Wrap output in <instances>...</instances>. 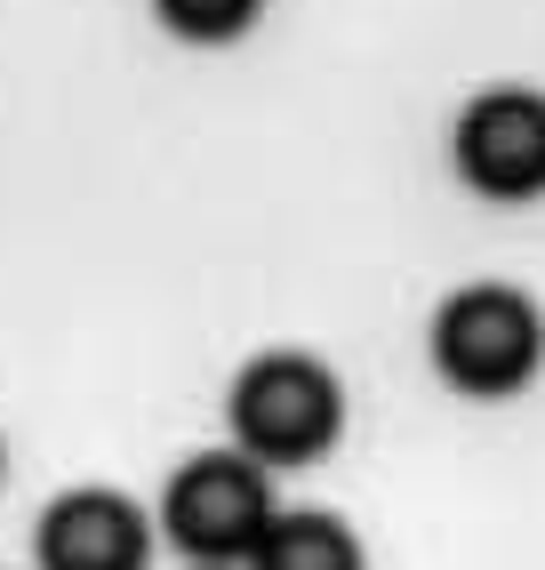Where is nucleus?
<instances>
[{
  "label": "nucleus",
  "mask_w": 545,
  "mask_h": 570,
  "mask_svg": "<svg viewBox=\"0 0 545 570\" xmlns=\"http://www.w3.org/2000/svg\"><path fill=\"white\" fill-rule=\"evenodd\" d=\"M225 417H232V450H249L265 474L272 466H314L345 434V386L314 354H257L232 377Z\"/></svg>",
  "instance_id": "obj_1"
},
{
  "label": "nucleus",
  "mask_w": 545,
  "mask_h": 570,
  "mask_svg": "<svg viewBox=\"0 0 545 570\" xmlns=\"http://www.w3.org/2000/svg\"><path fill=\"white\" fill-rule=\"evenodd\" d=\"M434 370L474 402H505L545 370V314L514 282H474L434 314Z\"/></svg>",
  "instance_id": "obj_2"
},
{
  "label": "nucleus",
  "mask_w": 545,
  "mask_h": 570,
  "mask_svg": "<svg viewBox=\"0 0 545 570\" xmlns=\"http://www.w3.org/2000/svg\"><path fill=\"white\" fill-rule=\"evenodd\" d=\"M272 474L249 459V450H201L185 459L161 490V530L201 562V570H232L265 547L272 530Z\"/></svg>",
  "instance_id": "obj_3"
},
{
  "label": "nucleus",
  "mask_w": 545,
  "mask_h": 570,
  "mask_svg": "<svg viewBox=\"0 0 545 570\" xmlns=\"http://www.w3.org/2000/svg\"><path fill=\"white\" fill-rule=\"evenodd\" d=\"M449 161L482 202H537L545 194V97L537 89H482L457 112Z\"/></svg>",
  "instance_id": "obj_4"
},
{
  "label": "nucleus",
  "mask_w": 545,
  "mask_h": 570,
  "mask_svg": "<svg viewBox=\"0 0 545 570\" xmlns=\"http://www.w3.org/2000/svg\"><path fill=\"white\" fill-rule=\"evenodd\" d=\"M41 570H145L152 522L121 499V490H65L32 530Z\"/></svg>",
  "instance_id": "obj_5"
},
{
  "label": "nucleus",
  "mask_w": 545,
  "mask_h": 570,
  "mask_svg": "<svg viewBox=\"0 0 545 570\" xmlns=\"http://www.w3.org/2000/svg\"><path fill=\"white\" fill-rule=\"evenodd\" d=\"M249 570H361V539H354L345 514H321V507L272 514V530L249 554Z\"/></svg>",
  "instance_id": "obj_6"
},
{
  "label": "nucleus",
  "mask_w": 545,
  "mask_h": 570,
  "mask_svg": "<svg viewBox=\"0 0 545 570\" xmlns=\"http://www.w3.org/2000/svg\"><path fill=\"white\" fill-rule=\"evenodd\" d=\"M265 0H152V17H161L177 41H241L257 24Z\"/></svg>",
  "instance_id": "obj_7"
}]
</instances>
